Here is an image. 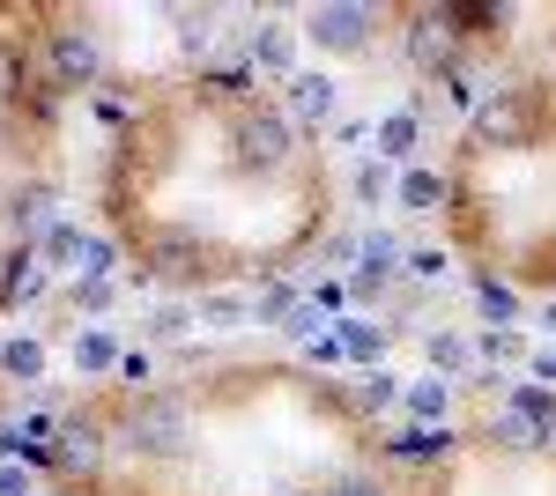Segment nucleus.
Returning <instances> with one entry per match:
<instances>
[{
  "instance_id": "1",
  "label": "nucleus",
  "mask_w": 556,
  "mask_h": 496,
  "mask_svg": "<svg viewBox=\"0 0 556 496\" xmlns=\"http://www.w3.org/2000/svg\"><path fill=\"white\" fill-rule=\"evenodd\" d=\"M119 445L134 459H186L193 453V400L186 393H134L119 415Z\"/></svg>"
},
{
  "instance_id": "2",
  "label": "nucleus",
  "mask_w": 556,
  "mask_h": 496,
  "mask_svg": "<svg viewBox=\"0 0 556 496\" xmlns=\"http://www.w3.org/2000/svg\"><path fill=\"white\" fill-rule=\"evenodd\" d=\"M290 156H298V126H290V112L245 104V112L230 119V156H223V164L238 170V178H275V170H290Z\"/></svg>"
},
{
  "instance_id": "3",
  "label": "nucleus",
  "mask_w": 556,
  "mask_h": 496,
  "mask_svg": "<svg viewBox=\"0 0 556 496\" xmlns=\"http://www.w3.org/2000/svg\"><path fill=\"white\" fill-rule=\"evenodd\" d=\"M215 275V245L201 230H178V222H156L141 238V282H164V290H201Z\"/></svg>"
},
{
  "instance_id": "4",
  "label": "nucleus",
  "mask_w": 556,
  "mask_h": 496,
  "mask_svg": "<svg viewBox=\"0 0 556 496\" xmlns=\"http://www.w3.org/2000/svg\"><path fill=\"white\" fill-rule=\"evenodd\" d=\"M542 133V89L513 82V89H490L475 104V149H527Z\"/></svg>"
},
{
  "instance_id": "5",
  "label": "nucleus",
  "mask_w": 556,
  "mask_h": 496,
  "mask_svg": "<svg viewBox=\"0 0 556 496\" xmlns=\"http://www.w3.org/2000/svg\"><path fill=\"white\" fill-rule=\"evenodd\" d=\"M38 60H45V89H89L104 75V38L89 23H60V30H45Z\"/></svg>"
},
{
  "instance_id": "6",
  "label": "nucleus",
  "mask_w": 556,
  "mask_h": 496,
  "mask_svg": "<svg viewBox=\"0 0 556 496\" xmlns=\"http://www.w3.org/2000/svg\"><path fill=\"white\" fill-rule=\"evenodd\" d=\"M401 52H408V67H424V75H460V30H453V15L445 8H408L401 15Z\"/></svg>"
},
{
  "instance_id": "7",
  "label": "nucleus",
  "mask_w": 556,
  "mask_h": 496,
  "mask_svg": "<svg viewBox=\"0 0 556 496\" xmlns=\"http://www.w3.org/2000/svg\"><path fill=\"white\" fill-rule=\"evenodd\" d=\"M379 30V8H356V0H327L298 23V38H312L319 52H364Z\"/></svg>"
},
{
  "instance_id": "8",
  "label": "nucleus",
  "mask_w": 556,
  "mask_h": 496,
  "mask_svg": "<svg viewBox=\"0 0 556 496\" xmlns=\"http://www.w3.org/2000/svg\"><path fill=\"white\" fill-rule=\"evenodd\" d=\"M282 112H290V126H334V119H342V82L319 75V67H298V75H290V97H282Z\"/></svg>"
},
{
  "instance_id": "9",
  "label": "nucleus",
  "mask_w": 556,
  "mask_h": 496,
  "mask_svg": "<svg viewBox=\"0 0 556 496\" xmlns=\"http://www.w3.org/2000/svg\"><path fill=\"white\" fill-rule=\"evenodd\" d=\"M245 67H253V75H282V82H290V75H298V30H290V23H275V15H267V23H253V30H245Z\"/></svg>"
},
{
  "instance_id": "10",
  "label": "nucleus",
  "mask_w": 556,
  "mask_h": 496,
  "mask_svg": "<svg viewBox=\"0 0 556 496\" xmlns=\"http://www.w3.org/2000/svg\"><path fill=\"white\" fill-rule=\"evenodd\" d=\"M60 467H97V459H104V422H97V415H60Z\"/></svg>"
},
{
  "instance_id": "11",
  "label": "nucleus",
  "mask_w": 556,
  "mask_h": 496,
  "mask_svg": "<svg viewBox=\"0 0 556 496\" xmlns=\"http://www.w3.org/2000/svg\"><path fill=\"white\" fill-rule=\"evenodd\" d=\"M453 453V430L438 422V430H401V437H386L379 459L386 467H430V459H445Z\"/></svg>"
},
{
  "instance_id": "12",
  "label": "nucleus",
  "mask_w": 556,
  "mask_h": 496,
  "mask_svg": "<svg viewBox=\"0 0 556 496\" xmlns=\"http://www.w3.org/2000/svg\"><path fill=\"white\" fill-rule=\"evenodd\" d=\"M393 201L408 207V215H438V207H453V178L445 170H401V186H393Z\"/></svg>"
},
{
  "instance_id": "13",
  "label": "nucleus",
  "mask_w": 556,
  "mask_h": 496,
  "mask_svg": "<svg viewBox=\"0 0 556 496\" xmlns=\"http://www.w3.org/2000/svg\"><path fill=\"white\" fill-rule=\"evenodd\" d=\"M119 364H127V348H119L112 327H83L75 333V371L83 378H104V371H119Z\"/></svg>"
},
{
  "instance_id": "14",
  "label": "nucleus",
  "mask_w": 556,
  "mask_h": 496,
  "mask_svg": "<svg viewBox=\"0 0 556 496\" xmlns=\"http://www.w3.org/2000/svg\"><path fill=\"white\" fill-rule=\"evenodd\" d=\"M490 437H497L505 453H542V445H549V430H542L534 415H519L513 400H505V408H490Z\"/></svg>"
},
{
  "instance_id": "15",
  "label": "nucleus",
  "mask_w": 556,
  "mask_h": 496,
  "mask_svg": "<svg viewBox=\"0 0 556 496\" xmlns=\"http://www.w3.org/2000/svg\"><path fill=\"white\" fill-rule=\"evenodd\" d=\"M45 364H52V356H45V341H30V333H15V341H0V371H8V378H23V385H38V378H45Z\"/></svg>"
},
{
  "instance_id": "16",
  "label": "nucleus",
  "mask_w": 556,
  "mask_h": 496,
  "mask_svg": "<svg viewBox=\"0 0 556 496\" xmlns=\"http://www.w3.org/2000/svg\"><path fill=\"white\" fill-rule=\"evenodd\" d=\"M416 133H424V112H386L379 119V156H416Z\"/></svg>"
},
{
  "instance_id": "17",
  "label": "nucleus",
  "mask_w": 556,
  "mask_h": 496,
  "mask_svg": "<svg viewBox=\"0 0 556 496\" xmlns=\"http://www.w3.org/2000/svg\"><path fill=\"white\" fill-rule=\"evenodd\" d=\"M475 364V341H460V333H430V371L438 378H460Z\"/></svg>"
},
{
  "instance_id": "18",
  "label": "nucleus",
  "mask_w": 556,
  "mask_h": 496,
  "mask_svg": "<svg viewBox=\"0 0 556 496\" xmlns=\"http://www.w3.org/2000/svg\"><path fill=\"white\" fill-rule=\"evenodd\" d=\"M408 408L424 415V422H438V415L453 408V378H438V371H430V378H416V385H408Z\"/></svg>"
},
{
  "instance_id": "19",
  "label": "nucleus",
  "mask_w": 556,
  "mask_h": 496,
  "mask_svg": "<svg viewBox=\"0 0 556 496\" xmlns=\"http://www.w3.org/2000/svg\"><path fill=\"white\" fill-rule=\"evenodd\" d=\"M475 304H482V319H490V327H505V319L519 311V296L505 290L497 275H475Z\"/></svg>"
},
{
  "instance_id": "20",
  "label": "nucleus",
  "mask_w": 556,
  "mask_h": 496,
  "mask_svg": "<svg viewBox=\"0 0 556 496\" xmlns=\"http://www.w3.org/2000/svg\"><path fill=\"white\" fill-rule=\"evenodd\" d=\"M172 23H178V44L186 52H208L215 44V8H178Z\"/></svg>"
},
{
  "instance_id": "21",
  "label": "nucleus",
  "mask_w": 556,
  "mask_h": 496,
  "mask_svg": "<svg viewBox=\"0 0 556 496\" xmlns=\"http://www.w3.org/2000/svg\"><path fill=\"white\" fill-rule=\"evenodd\" d=\"M38 252L52 259V267H75V259H83V230H75V222H52V230L38 238Z\"/></svg>"
},
{
  "instance_id": "22",
  "label": "nucleus",
  "mask_w": 556,
  "mask_h": 496,
  "mask_svg": "<svg viewBox=\"0 0 556 496\" xmlns=\"http://www.w3.org/2000/svg\"><path fill=\"white\" fill-rule=\"evenodd\" d=\"M112 267H119V245L112 238H83V282H112Z\"/></svg>"
},
{
  "instance_id": "23",
  "label": "nucleus",
  "mask_w": 556,
  "mask_h": 496,
  "mask_svg": "<svg viewBox=\"0 0 556 496\" xmlns=\"http://www.w3.org/2000/svg\"><path fill=\"white\" fill-rule=\"evenodd\" d=\"M193 319H201L193 304H164V311H149V333H156V341H186Z\"/></svg>"
},
{
  "instance_id": "24",
  "label": "nucleus",
  "mask_w": 556,
  "mask_h": 496,
  "mask_svg": "<svg viewBox=\"0 0 556 496\" xmlns=\"http://www.w3.org/2000/svg\"><path fill=\"white\" fill-rule=\"evenodd\" d=\"M193 311H201L208 327H238V319H253V304H245V296H201Z\"/></svg>"
},
{
  "instance_id": "25",
  "label": "nucleus",
  "mask_w": 556,
  "mask_h": 496,
  "mask_svg": "<svg viewBox=\"0 0 556 496\" xmlns=\"http://www.w3.org/2000/svg\"><path fill=\"white\" fill-rule=\"evenodd\" d=\"M475 356H490V364H505V356H527V341H519L513 327H490L482 341H475Z\"/></svg>"
},
{
  "instance_id": "26",
  "label": "nucleus",
  "mask_w": 556,
  "mask_h": 496,
  "mask_svg": "<svg viewBox=\"0 0 556 496\" xmlns=\"http://www.w3.org/2000/svg\"><path fill=\"white\" fill-rule=\"evenodd\" d=\"M342 348H349V356H379V348H386V333H371L364 319H342Z\"/></svg>"
},
{
  "instance_id": "27",
  "label": "nucleus",
  "mask_w": 556,
  "mask_h": 496,
  "mask_svg": "<svg viewBox=\"0 0 556 496\" xmlns=\"http://www.w3.org/2000/svg\"><path fill=\"white\" fill-rule=\"evenodd\" d=\"M334 496H393V489H386L371 467H356V474H342V482H334Z\"/></svg>"
},
{
  "instance_id": "28",
  "label": "nucleus",
  "mask_w": 556,
  "mask_h": 496,
  "mask_svg": "<svg viewBox=\"0 0 556 496\" xmlns=\"http://www.w3.org/2000/svg\"><path fill=\"white\" fill-rule=\"evenodd\" d=\"M386 186H393L386 164H356V201H386Z\"/></svg>"
},
{
  "instance_id": "29",
  "label": "nucleus",
  "mask_w": 556,
  "mask_h": 496,
  "mask_svg": "<svg viewBox=\"0 0 556 496\" xmlns=\"http://www.w3.org/2000/svg\"><path fill=\"white\" fill-rule=\"evenodd\" d=\"M527 371H534V385H556V341L527 348Z\"/></svg>"
},
{
  "instance_id": "30",
  "label": "nucleus",
  "mask_w": 556,
  "mask_h": 496,
  "mask_svg": "<svg viewBox=\"0 0 556 496\" xmlns=\"http://www.w3.org/2000/svg\"><path fill=\"white\" fill-rule=\"evenodd\" d=\"M408 275H416V282H438V275H445V252H408Z\"/></svg>"
},
{
  "instance_id": "31",
  "label": "nucleus",
  "mask_w": 556,
  "mask_h": 496,
  "mask_svg": "<svg viewBox=\"0 0 556 496\" xmlns=\"http://www.w3.org/2000/svg\"><path fill=\"white\" fill-rule=\"evenodd\" d=\"M112 304V282H75V311H104Z\"/></svg>"
},
{
  "instance_id": "32",
  "label": "nucleus",
  "mask_w": 556,
  "mask_h": 496,
  "mask_svg": "<svg viewBox=\"0 0 556 496\" xmlns=\"http://www.w3.org/2000/svg\"><path fill=\"white\" fill-rule=\"evenodd\" d=\"M119 378H127L134 393H141V385H149V356H127V364H119Z\"/></svg>"
},
{
  "instance_id": "33",
  "label": "nucleus",
  "mask_w": 556,
  "mask_h": 496,
  "mask_svg": "<svg viewBox=\"0 0 556 496\" xmlns=\"http://www.w3.org/2000/svg\"><path fill=\"white\" fill-rule=\"evenodd\" d=\"M0 496H30V474H15V467H8V474H0Z\"/></svg>"
},
{
  "instance_id": "34",
  "label": "nucleus",
  "mask_w": 556,
  "mask_h": 496,
  "mask_svg": "<svg viewBox=\"0 0 556 496\" xmlns=\"http://www.w3.org/2000/svg\"><path fill=\"white\" fill-rule=\"evenodd\" d=\"M542 327H549V333H556V296H549V304H542Z\"/></svg>"
},
{
  "instance_id": "35",
  "label": "nucleus",
  "mask_w": 556,
  "mask_h": 496,
  "mask_svg": "<svg viewBox=\"0 0 556 496\" xmlns=\"http://www.w3.org/2000/svg\"><path fill=\"white\" fill-rule=\"evenodd\" d=\"M542 453H556V430H549V445H542Z\"/></svg>"
}]
</instances>
